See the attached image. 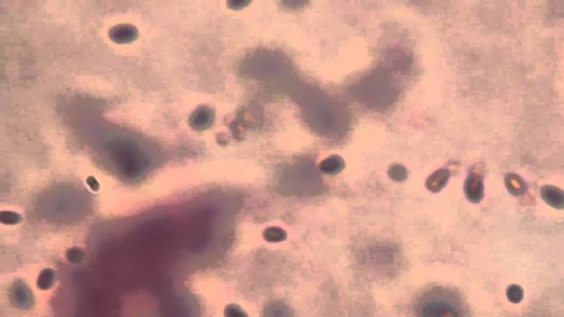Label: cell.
<instances>
[{"instance_id": "7a4b0ae2", "label": "cell", "mask_w": 564, "mask_h": 317, "mask_svg": "<svg viewBox=\"0 0 564 317\" xmlns=\"http://www.w3.org/2000/svg\"><path fill=\"white\" fill-rule=\"evenodd\" d=\"M447 176H448L447 172L444 170L436 172V173H433L427 180V188L430 190H432V192H438V190H440L446 183Z\"/></svg>"}, {"instance_id": "6da1fadb", "label": "cell", "mask_w": 564, "mask_h": 317, "mask_svg": "<svg viewBox=\"0 0 564 317\" xmlns=\"http://www.w3.org/2000/svg\"><path fill=\"white\" fill-rule=\"evenodd\" d=\"M344 161L342 158L333 156L323 160L320 164V170L327 174H337L344 169Z\"/></svg>"}, {"instance_id": "277c9868", "label": "cell", "mask_w": 564, "mask_h": 317, "mask_svg": "<svg viewBox=\"0 0 564 317\" xmlns=\"http://www.w3.org/2000/svg\"><path fill=\"white\" fill-rule=\"evenodd\" d=\"M388 175H389L392 180L401 182L406 180L407 178V170L401 165H394L390 167L389 171H388Z\"/></svg>"}, {"instance_id": "3957f363", "label": "cell", "mask_w": 564, "mask_h": 317, "mask_svg": "<svg viewBox=\"0 0 564 317\" xmlns=\"http://www.w3.org/2000/svg\"><path fill=\"white\" fill-rule=\"evenodd\" d=\"M263 236H265L267 241H270V242L282 241L286 238L285 232L282 230L281 228H278V227L268 228V229L265 231V234H263Z\"/></svg>"}]
</instances>
